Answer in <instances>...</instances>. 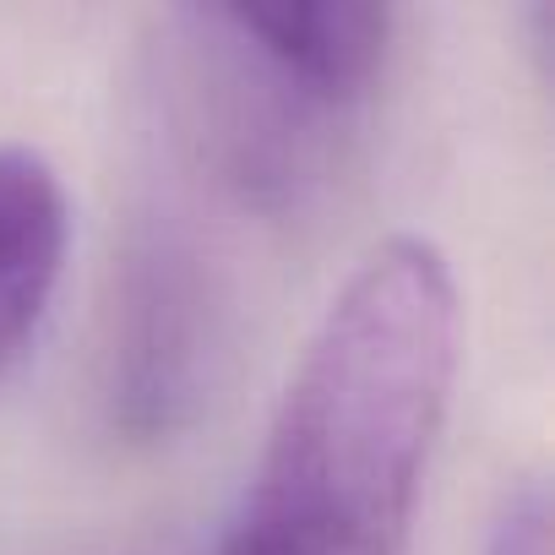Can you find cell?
<instances>
[{
	"label": "cell",
	"instance_id": "cell-5",
	"mask_svg": "<svg viewBox=\"0 0 555 555\" xmlns=\"http://www.w3.org/2000/svg\"><path fill=\"white\" fill-rule=\"evenodd\" d=\"M485 555H550V490L544 479H517L490 522Z\"/></svg>",
	"mask_w": 555,
	"mask_h": 555
},
{
	"label": "cell",
	"instance_id": "cell-1",
	"mask_svg": "<svg viewBox=\"0 0 555 555\" xmlns=\"http://www.w3.org/2000/svg\"><path fill=\"white\" fill-rule=\"evenodd\" d=\"M447 256L382 240L311 333L212 555H403L457 382Z\"/></svg>",
	"mask_w": 555,
	"mask_h": 555
},
{
	"label": "cell",
	"instance_id": "cell-3",
	"mask_svg": "<svg viewBox=\"0 0 555 555\" xmlns=\"http://www.w3.org/2000/svg\"><path fill=\"white\" fill-rule=\"evenodd\" d=\"M218 17L300 93L333 115L360 109L392 55V12L365 0H284V7H218Z\"/></svg>",
	"mask_w": 555,
	"mask_h": 555
},
{
	"label": "cell",
	"instance_id": "cell-4",
	"mask_svg": "<svg viewBox=\"0 0 555 555\" xmlns=\"http://www.w3.org/2000/svg\"><path fill=\"white\" fill-rule=\"evenodd\" d=\"M72 245L61 175L34 147H0V371L39 333Z\"/></svg>",
	"mask_w": 555,
	"mask_h": 555
},
{
	"label": "cell",
	"instance_id": "cell-2",
	"mask_svg": "<svg viewBox=\"0 0 555 555\" xmlns=\"http://www.w3.org/2000/svg\"><path fill=\"white\" fill-rule=\"evenodd\" d=\"M218 371V295L212 278L169 229L137 234L120 267L115 338H109V409L126 436L180 430Z\"/></svg>",
	"mask_w": 555,
	"mask_h": 555
}]
</instances>
